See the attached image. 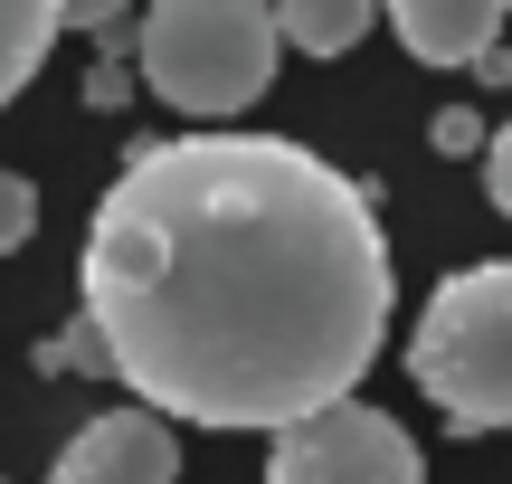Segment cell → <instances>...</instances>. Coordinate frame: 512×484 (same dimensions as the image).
<instances>
[{"mask_svg": "<svg viewBox=\"0 0 512 484\" xmlns=\"http://www.w3.org/2000/svg\"><path fill=\"white\" fill-rule=\"evenodd\" d=\"M427 133H437V152H456V162H465V152H475V162H484V143H494V133H484L475 114H456V105H446V114H437V124H427Z\"/></svg>", "mask_w": 512, "mask_h": 484, "instance_id": "30bf717a", "label": "cell"}, {"mask_svg": "<svg viewBox=\"0 0 512 484\" xmlns=\"http://www.w3.org/2000/svg\"><path fill=\"white\" fill-rule=\"evenodd\" d=\"M181 475V447H171V418L152 409H105L57 447L48 484H171Z\"/></svg>", "mask_w": 512, "mask_h": 484, "instance_id": "5b68a950", "label": "cell"}, {"mask_svg": "<svg viewBox=\"0 0 512 484\" xmlns=\"http://www.w3.org/2000/svg\"><path fill=\"white\" fill-rule=\"evenodd\" d=\"M57 38H67V10H48V0H0V105L48 67Z\"/></svg>", "mask_w": 512, "mask_h": 484, "instance_id": "ba28073f", "label": "cell"}, {"mask_svg": "<svg viewBox=\"0 0 512 484\" xmlns=\"http://www.w3.org/2000/svg\"><path fill=\"white\" fill-rule=\"evenodd\" d=\"M266 484H427V456L389 409L342 399L266 447Z\"/></svg>", "mask_w": 512, "mask_h": 484, "instance_id": "277c9868", "label": "cell"}, {"mask_svg": "<svg viewBox=\"0 0 512 484\" xmlns=\"http://www.w3.org/2000/svg\"><path fill=\"white\" fill-rule=\"evenodd\" d=\"M370 29H380L370 0H285V10H275V38L304 48V57H342V48H361Z\"/></svg>", "mask_w": 512, "mask_h": 484, "instance_id": "52a82bcc", "label": "cell"}, {"mask_svg": "<svg viewBox=\"0 0 512 484\" xmlns=\"http://www.w3.org/2000/svg\"><path fill=\"white\" fill-rule=\"evenodd\" d=\"M389 38L418 67H484L503 48V0H389Z\"/></svg>", "mask_w": 512, "mask_h": 484, "instance_id": "8992f818", "label": "cell"}, {"mask_svg": "<svg viewBox=\"0 0 512 484\" xmlns=\"http://www.w3.org/2000/svg\"><path fill=\"white\" fill-rule=\"evenodd\" d=\"M133 86H143V76H133V67H95V76H86V95H95V105H124Z\"/></svg>", "mask_w": 512, "mask_h": 484, "instance_id": "7c38bea8", "label": "cell"}, {"mask_svg": "<svg viewBox=\"0 0 512 484\" xmlns=\"http://www.w3.org/2000/svg\"><path fill=\"white\" fill-rule=\"evenodd\" d=\"M86 333L152 418L304 428L380 361L399 266L351 171L285 133L143 143L76 257Z\"/></svg>", "mask_w": 512, "mask_h": 484, "instance_id": "6da1fadb", "label": "cell"}, {"mask_svg": "<svg viewBox=\"0 0 512 484\" xmlns=\"http://www.w3.org/2000/svg\"><path fill=\"white\" fill-rule=\"evenodd\" d=\"M275 48H285L275 10H256V0H162L133 29V76L162 105L219 124V114H247L275 86Z\"/></svg>", "mask_w": 512, "mask_h": 484, "instance_id": "3957f363", "label": "cell"}, {"mask_svg": "<svg viewBox=\"0 0 512 484\" xmlns=\"http://www.w3.org/2000/svg\"><path fill=\"white\" fill-rule=\"evenodd\" d=\"M29 228H38V190L0 162V257H19V247H29Z\"/></svg>", "mask_w": 512, "mask_h": 484, "instance_id": "9c48e42d", "label": "cell"}, {"mask_svg": "<svg viewBox=\"0 0 512 484\" xmlns=\"http://www.w3.org/2000/svg\"><path fill=\"white\" fill-rule=\"evenodd\" d=\"M484 190H494V209L512 219V124H494V143H484Z\"/></svg>", "mask_w": 512, "mask_h": 484, "instance_id": "8fae6325", "label": "cell"}, {"mask_svg": "<svg viewBox=\"0 0 512 484\" xmlns=\"http://www.w3.org/2000/svg\"><path fill=\"white\" fill-rule=\"evenodd\" d=\"M408 380L437 399L446 428L494 437L512 428V257L456 266L427 295L418 333H408Z\"/></svg>", "mask_w": 512, "mask_h": 484, "instance_id": "7a4b0ae2", "label": "cell"}]
</instances>
